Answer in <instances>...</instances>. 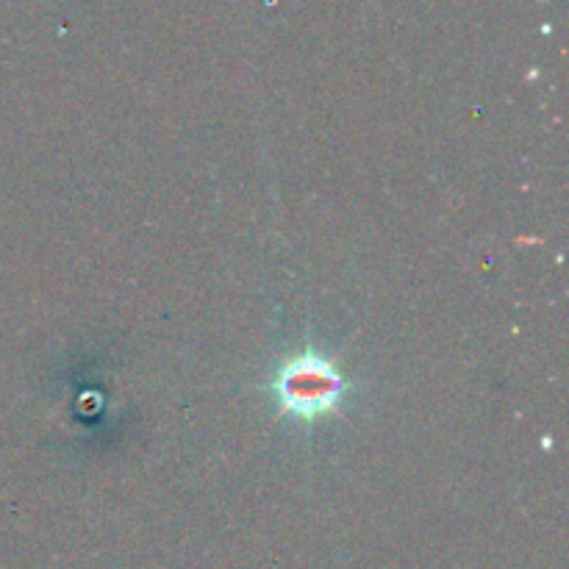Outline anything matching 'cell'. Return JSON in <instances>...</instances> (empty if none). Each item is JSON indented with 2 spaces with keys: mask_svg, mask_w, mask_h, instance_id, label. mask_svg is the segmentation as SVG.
Listing matches in <instances>:
<instances>
[{
  "mask_svg": "<svg viewBox=\"0 0 569 569\" xmlns=\"http://www.w3.org/2000/svg\"><path fill=\"white\" fill-rule=\"evenodd\" d=\"M345 381L331 361L317 353H303L289 361L276 378L278 406L300 420H315L337 409Z\"/></svg>",
  "mask_w": 569,
  "mask_h": 569,
  "instance_id": "obj_1",
  "label": "cell"
}]
</instances>
